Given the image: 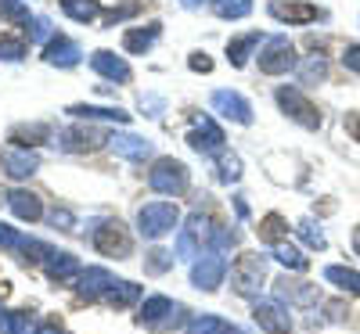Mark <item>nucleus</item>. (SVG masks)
Segmentation results:
<instances>
[{
  "mask_svg": "<svg viewBox=\"0 0 360 334\" xmlns=\"http://www.w3.org/2000/svg\"><path fill=\"white\" fill-rule=\"evenodd\" d=\"M180 223V208L173 201H148L137 208V230L148 241H159L166 234H173Z\"/></svg>",
  "mask_w": 360,
  "mask_h": 334,
  "instance_id": "1",
  "label": "nucleus"
},
{
  "mask_svg": "<svg viewBox=\"0 0 360 334\" xmlns=\"http://www.w3.org/2000/svg\"><path fill=\"white\" fill-rule=\"evenodd\" d=\"M274 101H278V108L292 119V123L307 126V130H321V108H317L299 86H278Z\"/></svg>",
  "mask_w": 360,
  "mask_h": 334,
  "instance_id": "2",
  "label": "nucleus"
},
{
  "mask_svg": "<svg viewBox=\"0 0 360 334\" xmlns=\"http://www.w3.org/2000/svg\"><path fill=\"white\" fill-rule=\"evenodd\" d=\"M263 277H266V259L256 255V252H245L242 259L234 262V269H231V288L242 298H259Z\"/></svg>",
  "mask_w": 360,
  "mask_h": 334,
  "instance_id": "3",
  "label": "nucleus"
},
{
  "mask_svg": "<svg viewBox=\"0 0 360 334\" xmlns=\"http://www.w3.org/2000/svg\"><path fill=\"white\" fill-rule=\"evenodd\" d=\"M188 184H191V173L176 159H155L152 173H148V187L159 194H184Z\"/></svg>",
  "mask_w": 360,
  "mask_h": 334,
  "instance_id": "4",
  "label": "nucleus"
},
{
  "mask_svg": "<svg viewBox=\"0 0 360 334\" xmlns=\"http://www.w3.org/2000/svg\"><path fill=\"white\" fill-rule=\"evenodd\" d=\"M295 65H299V58H295V47L288 44V36L263 40V51H259V72L263 76H281V72H292Z\"/></svg>",
  "mask_w": 360,
  "mask_h": 334,
  "instance_id": "5",
  "label": "nucleus"
},
{
  "mask_svg": "<svg viewBox=\"0 0 360 334\" xmlns=\"http://www.w3.org/2000/svg\"><path fill=\"white\" fill-rule=\"evenodd\" d=\"M94 248H98L101 255H108V259H123V255H130V248H134L130 230L119 223V220H105L101 230H94Z\"/></svg>",
  "mask_w": 360,
  "mask_h": 334,
  "instance_id": "6",
  "label": "nucleus"
},
{
  "mask_svg": "<svg viewBox=\"0 0 360 334\" xmlns=\"http://www.w3.org/2000/svg\"><path fill=\"white\" fill-rule=\"evenodd\" d=\"M224 273H227L224 255H220V252H205V255H198L195 266H191V284H195L198 291H217V288L224 284Z\"/></svg>",
  "mask_w": 360,
  "mask_h": 334,
  "instance_id": "7",
  "label": "nucleus"
},
{
  "mask_svg": "<svg viewBox=\"0 0 360 334\" xmlns=\"http://www.w3.org/2000/svg\"><path fill=\"white\" fill-rule=\"evenodd\" d=\"M180 309L176 302H169L166 295H152V298H144V306H141V323L144 327H173L180 320Z\"/></svg>",
  "mask_w": 360,
  "mask_h": 334,
  "instance_id": "8",
  "label": "nucleus"
},
{
  "mask_svg": "<svg viewBox=\"0 0 360 334\" xmlns=\"http://www.w3.org/2000/svg\"><path fill=\"white\" fill-rule=\"evenodd\" d=\"M209 105H213L224 119L238 123V126H249V123H252V105H249L242 94H234V90H217V94L209 98Z\"/></svg>",
  "mask_w": 360,
  "mask_h": 334,
  "instance_id": "9",
  "label": "nucleus"
},
{
  "mask_svg": "<svg viewBox=\"0 0 360 334\" xmlns=\"http://www.w3.org/2000/svg\"><path fill=\"white\" fill-rule=\"evenodd\" d=\"M266 11L278 22H288V25H310V22L321 18V11L314 4H307V0H270Z\"/></svg>",
  "mask_w": 360,
  "mask_h": 334,
  "instance_id": "10",
  "label": "nucleus"
},
{
  "mask_svg": "<svg viewBox=\"0 0 360 334\" xmlns=\"http://www.w3.org/2000/svg\"><path fill=\"white\" fill-rule=\"evenodd\" d=\"M188 144L198 151V155H220V151H224V130L213 123V119H198V123H195V130L188 133Z\"/></svg>",
  "mask_w": 360,
  "mask_h": 334,
  "instance_id": "11",
  "label": "nucleus"
},
{
  "mask_svg": "<svg viewBox=\"0 0 360 334\" xmlns=\"http://www.w3.org/2000/svg\"><path fill=\"white\" fill-rule=\"evenodd\" d=\"M101 144H108V137H105L101 130L83 126V123L58 133V147H62V151H94V147H101Z\"/></svg>",
  "mask_w": 360,
  "mask_h": 334,
  "instance_id": "12",
  "label": "nucleus"
},
{
  "mask_svg": "<svg viewBox=\"0 0 360 334\" xmlns=\"http://www.w3.org/2000/svg\"><path fill=\"white\" fill-rule=\"evenodd\" d=\"M79 58H83V51H79V44L69 40V36H51V40L44 44V62H47V65L72 69Z\"/></svg>",
  "mask_w": 360,
  "mask_h": 334,
  "instance_id": "13",
  "label": "nucleus"
},
{
  "mask_svg": "<svg viewBox=\"0 0 360 334\" xmlns=\"http://www.w3.org/2000/svg\"><path fill=\"white\" fill-rule=\"evenodd\" d=\"M252 320H256L259 330H266V334H292V320H288V313L278 306V302H256Z\"/></svg>",
  "mask_w": 360,
  "mask_h": 334,
  "instance_id": "14",
  "label": "nucleus"
},
{
  "mask_svg": "<svg viewBox=\"0 0 360 334\" xmlns=\"http://www.w3.org/2000/svg\"><path fill=\"white\" fill-rule=\"evenodd\" d=\"M274 295H278L281 302H288V306H314V302L321 298L314 284H307V281H292V277L274 281Z\"/></svg>",
  "mask_w": 360,
  "mask_h": 334,
  "instance_id": "15",
  "label": "nucleus"
},
{
  "mask_svg": "<svg viewBox=\"0 0 360 334\" xmlns=\"http://www.w3.org/2000/svg\"><path fill=\"white\" fill-rule=\"evenodd\" d=\"M90 69H94L98 76H105V79H112V83H130V65L123 62V58H115L112 51H94L90 54Z\"/></svg>",
  "mask_w": 360,
  "mask_h": 334,
  "instance_id": "16",
  "label": "nucleus"
},
{
  "mask_svg": "<svg viewBox=\"0 0 360 334\" xmlns=\"http://www.w3.org/2000/svg\"><path fill=\"white\" fill-rule=\"evenodd\" d=\"M108 147L115 151V155L130 159V162H144V159H152V140L134 137V133H112V137H108Z\"/></svg>",
  "mask_w": 360,
  "mask_h": 334,
  "instance_id": "17",
  "label": "nucleus"
},
{
  "mask_svg": "<svg viewBox=\"0 0 360 334\" xmlns=\"http://www.w3.org/2000/svg\"><path fill=\"white\" fill-rule=\"evenodd\" d=\"M112 284H115V277H112L108 269H101V266H90V269H83V273H79L76 291H79V298H98V295H105Z\"/></svg>",
  "mask_w": 360,
  "mask_h": 334,
  "instance_id": "18",
  "label": "nucleus"
},
{
  "mask_svg": "<svg viewBox=\"0 0 360 334\" xmlns=\"http://www.w3.org/2000/svg\"><path fill=\"white\" fill-rule=\"evenodd\" d=\"M4 201H8V208L15 212V216L25 220V223H37L44 216V205H40V198L33 191H8Z\"/></svg>",
  "mask_w": 360,
  "mask_h": 334,
  "instance_id": "19",
  "label": "nucleus"
},
{
  "mask_svg": "<svg viewBox=\"0 0 360 334\" xmlns=\"http://www.w3.org/2000/svg\"><path fill=\"white\" fill-rule=\"evenodd\" d=\"M76 119H94V123H130V112L127 108H101V105H69L65 108Z\"/></svg>",
  "mask_w": 360,
  "mask_h": 334,
  "instance_id": "20",
  "label": "nucleus"
},
{
  "mask_svg": "<svg viewBox=\"0 0 360 334\" xmlns=\"http://www.w3.org/2000/svg\"><path fill=\"white\" fill-rule=\"evenodd\" d=\"M37 169H40V155H37V151L18 147V151H11V155H4V173L11 180H25V176H33Z\"/></svg>",
  "mask_w": 360,
  "mask_h": 334,
  "instance_id": "21",
  "label": "nucleus"
},
{
  "mask_svg": "<svg viewBox=\"0 0 360 334\" xmlns=\"http://www.w3.org/2000/svg\"><path fill=\"white\" fill-rule=\"evenodd\" d=\"M159 33H162V25H159V22H148L144 29H127V33H123V47H127L130 54H144V51H152V47H155Z\"/></svg>",
  "mask_w": 360,
  "mask_h": 334,
  "instance_id": "22",
  "label": "nucleus"
},
{
  "mask_svg": "<svg viewBox=\"0 0 360 334\" xmlns=\"http://www.w3.org/2000/svg\"><path fill=\"white\" fill-rule=\"evenodd\" d=\"M263 44V36L259 33H245V36H234V40H227V62L234 65V69H242L249 58L256 54V47Z\"/></svg>",
  "mask_w": 360,
  "mask_h": 334,
  "instance_id": "23",
  "label": "nucleus"
},
{
  "mask_svg": "<svg viewBox=\"0 0 360 334\" xmlns=\"http://www.w3.org/2000/svg\"><path fill=\"white\" fill-rule=\"evenodd\" d=\"M44 266H47V273H51V277H58V281L76 277V273H79V262H76V255H69V252H54V248H47V255H44Z\"/></svg>",
  "mask_w": 360,
  "mask_h": 334,
  "instance_id": "24",
  "label": "nucleus"
},
{
  "mask_svg": "<svg viewBox=\"0 0 360 334\" xmlns=\"http://www.w3.org/2000/svg\"><path fill=\"white\" fill-rule=\"evenodd\" d=\"M324 281H332L339 291H346V295H356V298H360V273H356V269H346V266H328V269H324Z\"/></svg>",
  "mask_w": 360,
  "mask_h": 334,
  "instance_id": "25",
  "label": "nucleus"
},
{
  "mask_svg": "<svg viewBox=\"0 0 360 334\" xmlns=\"http://www.w3.org/2000/svg\"><path fill=\"white\" fill-rule=\"evenodd\" d=\"M62 11L69 18H76V22H98L105 15L98 0H62Z\"/></svg>",
  "mask_w": 360,
  "mask_h": 334,
  "instance_id": "26",
  "label": "nucleus"
},
{
  "mask_svg": "<svg viewBox=\"0 0 360 334\" xmlns=\"http://www.w3.org/2000/svg\"><path fill=\"white\" fill-rule=\"evenodd\" d=\"M105 298H108V306H115V309H127L130 302H137V298H141V288H137L134 281H115V284L105 291Z\"/></svg>",
  "mask_w": 360,
  "mask_h": 334,
  "instance_id": "27",
  "label": "nucleus"
},
{
  "mask_svg": "<svg viewBox=\"0 0 360 334\" xmlns=\"http://www.w3.org/2000/svg\"><path fill=\"white\" fill-rule=\"evenodd\" d=\"M188 334H238L227 320H220V316H213V313H202V316H195L191 323H188Z\"/></svg>",
  "mask_w": 360,
  "mask_h": 334,
  "instance_id": "28",
  "label": "nucleus"
},
{
  "mask_svg": "<svg viewBox=\"0 0 360 334\" xmlns=\"http://www.w3.org/2000/svg\"><path fill=\"white\" fill-rule=\"evenodd\" d=\"M274 259H278L285 269H295V273H303V269L310 266V259L299 252L295 245H288V241H278V245H274Z\"/></svg>",
  "mask_w": 360,
  "mask_h": 334,
  "instance_id": "29",
  "label": "nucleus"
},
{
  "mask_svg": "<svg viewBox=\"0 0 360 334\" xmlns=\"http://www.w3.org/2000/svg\"><path fill=\"white\" fill-rule=\"evenodd\" d=\"M47 133H51V130H47L44 123H33V126H15L8 140L29 151V147H33V144H44V140H47Z\"/></svg>",
  "mask_w": 360,
  "mask_h": 334,
  "instance_id": "30",
  "label": "nucleus"
},
{
  "mask_svg": "<svg viewBox=\"0 0 360 334\" xmlns=\"http://www.w3.org/2000/svg\"><path fill=\"white\" fill-rule=\"evenodd\" d=\"M259 241H270V245H278V241L288 234V223H285V216H278V212H270V216H263L259 220Z\"/></svg>",
  "mask_w": 360,
  "mask_h": 334,
  "instance_id": "31",
  "label": "nucleus"
},
{
  "mask_svg": "<svg viewBox=\"0 0 360 334\" xmlns=\"http://www.w3.org/2000/svg\"><path fill=\"white\" fill-rule=\"evenodd\" d=\"M0 330L4 334H40L29 313H4L0 316Z\"/></svg>",
  "mask_w": 360,
  "mask_h": 334,
  "instance_id": "32",
  "label": "nucleus"
},
{
  "mask_svg": "<svg viewBox=\"0 0 360 334\" xmlns=\"http://www.w3.org/2000/svg\"><path fill=\"white\" fill-rule=\"evenodd\" d=\"M217 176H220V184H238L242 180V159L238 155H217Z\"/></svg>",
  "mask_w": 360,
  "mask_h": 334,
  "instance_id": "33",
  "label": "nucleus"
},
{
  "mask_svg": "<svg viewBox=\"0 0 360 334\" xmlns=\"http://www.w3.org/2000/svg\"><path fill=\"white\" fill-rule=\"evenodd\" d=\"M213 11L220 15V18H245L249 11H252V0H213Z\"/></svg>",
  "mask_w": 360,
  "mask_h": 334,
  "instance_id": "34",
  "label": "nucleus"
},
{
  "mask_svg": "<svg viewBox=\"0 0 360 334\" xmlns=\"http://www.w3.org/2000/svg\"><path fill=\"white\" fill-rule=\"evenodd\" d=\"M324 76H328V62H324L321 54L307 58V62H303V69H299V79H303L307 86H310V83H321Z\"/></svg>",
  "mask_w": 360,
  "mask_h": 334,
  "instance_id": "35",
  "label": "nucleus"
},
{
  "mask_svg": "<svg viewBox=\"0 0 360 334\" xmlns=\"http://www.w3.org/2000/svg\"><path fill=\"white\" fill-rule=\"evenodd\" d=\"M188 230L202 241V245H213V234H217V227L209 223V216H202V212H191V216H188Z\"/></svg>",
  "mask_w": 360,
  "mask_h": 334,
  "instance_id": "36",
  "label": "nucleus"
},
{
  "mask_svg": "<svg viewBox=\"0 0 360 334\" xmlns=\"http://www.w3.org/2000/svg\"><path fill=\"white\" fill-rule=\"evenodd\" d=\"M299 237H303L310 248H317V252L328 248V241H324V234H321V227H317L314 220H303V223H299Z\"/></svg>",
  "mask_w": 360,
  "mask_h": 334,
  "instance_id": "37",
  "label": "nucleus"
},
{
  "mask_svg": "<svg viewBox=\"0 0 360 334\" xmlns=\"http://www.w3.org/2000/svg\"><path fill=\"white\" fill-rule=\"evenodd\" d=\"M25 58V40L0 36V62H22Z\"/></svg>",
  "mask_w": 360,
  "mask_h": 334,
  "instance_id": "38",
  "label": "nucleus"
},
{
  "mask_svg": "<svg viewBox=\"0 0 360 334\" xmlns=\"http://www.w3.org/2000/svg\"><path fill=\"white\" fill-rule=\"evenodd\" d=\"M0 18L4 22H29V8L22 4V0H0Z\"/></svg>",
  "mask_w": 360,
  "mask_h": 334,
  "instance_id": "39",
  "label": "nucleus"
},
{
  "mask_svg": "<svg viewBox=\"0 0 360 334\" xmlns=\"http://www.w3.org/2000/svg\"><path fill=\"white\" fill-rule=\"evenodd\" d=\"M25 25H29V40H33V44H47V40H51V18L33 15Z\"/></svg>",
  "mask_w": 360,
  "mask_h": 334,
  "instance_id": "40",
  "label": "nucleus"
},
{
  "mask_svg": "<svg viewBox=\"0 0 360 334\" xmlns=\"http://www.w3.org/2000/svg\"><path fill=\"white\" fill-rule=\"evenodd\" d=\"M176 255H180V259H198V237H195L191 230H180V237H176Z\"/></svg>",
  "mask_w": 360,
  "mask_h": 334,
  "instance_id": "41",
  "label": "nucleus"
},
{
  "mask_svg": "<svg viewBox=\"0 0 360 334\" xmlns=\"http://www.w3.org/2000/svg\"><path fill=\"white\" fill-rule=\"evenodd\" d=\"M137 11H141V4H137V0H127V4H119V8L105 11V25H115V22H123V18H134Z\"/></svg>",
  "mask_w": 360,
  "mask_h": 334,
  "instance_id": "42",
  "label": "nucleus"
},
{
  "mask_svg": "<svg viewBox=\"0 0 360 334\" xmlns=\"http://www.w3.org/2000/svg\"><path fill=\"white\" fill-rule=\"evenodd\" d=\"M144 266H148V273H166V269L173 266V255H169V252H162V248H155L152 255H148V262H144Z\"/></svg>",
  "mask_w": 360,
  "mask_h": 334,
  "instance_id": "43",
  "label": "nucleus"
},
{
  "mask_svg": "<svg viewBox=\"0 0 360 334\" xmlns=\"http://www.w3.org/2000/svg\"><path fill=\"white\" fill-rule=\"evenodd\" d=\"M188 69H191V72H213V58H209L205 51H195V54L188 58Z\"/></svg>",
  "mask_w": 360,
  "mask_h": 334,
  "instance_id": "44",
  "label": "nucleus"
},
{
  "mask_svg": "<svg viewBox=\"0 0 360 334\" xmlns=\"http://www.w3.org/2000/svg\"><path fill=\"white\" fill-rule=\"evenodd\" d=\"M342 65H346L349 72L360 76V44H346V51H342Z\"/></svg>",
  "mask_w": 360,
  "mask_h": 334,
  "instance_id": "45",
  "label": "nucleus"
},
{
  "mask_svg": "<svg viewBox=\"0 0 360 334\" xmlns=\"http://www.w3.org/2000/svg\"><path fill=\"white\" fill-rule=\"evenodd\" d=\"M342 126L349 130V137L360 144V112H346V119H342Z\"/></svg>",
  "mask_w": 360,
  "mask_h": 334,
  "instance_id": "46",
  "label": "nucleus"
},
{
  "mask_svg": "<svg viewBox=\"0 0 360 334\" xmlns=\"http://www.w3.org/2000/svg\"><path fill=\"white\" fill-rule=\"evenodd\" d=\"M51 223H54V227H72V212L54 208V212H51Z\"/></svg>",
  "mask_w": 360,
  "mask_h": 334,
  "instance_id": "47",
  "label": "nucleus"
},
{
  "mask_svg": "<svg viewBox=\"0 0 360 334\" xmlns=\"http://www.w3.org/2000/svg\"><path fill=\"white\" fill-rule=\"evenodd\" d=\"M141 108L152 112V119H155V115L162 112V98H141Z\"/></svg>",
  "mask_w": 360,
  "mask_h": 334,
  "instance_id": "48",
  "label": "nucleus"
},
{
  "mask_svg": "<svg viewBox=\"0 0 360 334\" xmlns=\"http://www.w3.org/2000/svg\"><path fill=\"white\" fill-rule=\"evenodd\" d=\"M353 252H356V255H360V223H356V227H353Z\"/></svg>",
  "mask_w": 360,
  "mask_h": 334,
  "instance_id": "49",
  "label": "nucleus"
},
{
  "mask_svg": "<svg viewBox=\"0 0 360 334\" xmlns=\"http://www.w3.org/2000/svg\"><path fill=\"white\" fill-rule=\"evenodd\" d=\"M40 334H65V330H58V327H44Z\"/></svg>",
  "mask_w": 360,
  "mask_h": 334,
  "instance_id": "50",
  "label": "nucleus"
},
{
  "mask_svg": "<svg viewBox=\"0 0 360 334\" xmlns=\"http://www.w3.org/2000/svg\"><path fill=\"white\" fill-rule=\"evenodd\" d=\"M202 4V0H184V8H198Z\"/></svg>",
  "mask_w": 360,
  "mask_h": 334,
  "instance_id": "51",
  "label": "nucleus"
}]
</instances>
